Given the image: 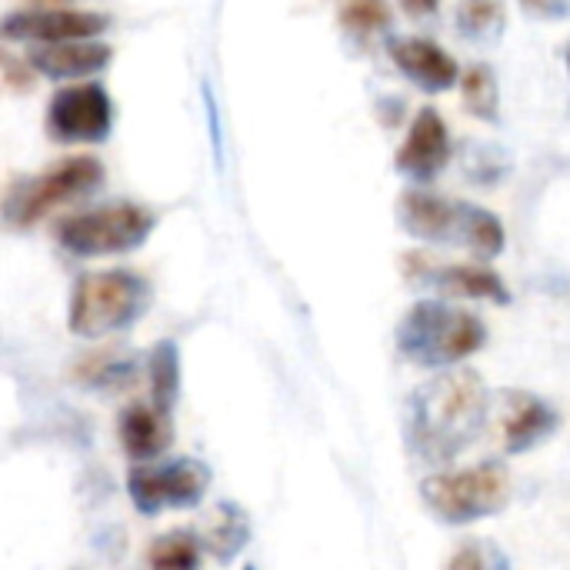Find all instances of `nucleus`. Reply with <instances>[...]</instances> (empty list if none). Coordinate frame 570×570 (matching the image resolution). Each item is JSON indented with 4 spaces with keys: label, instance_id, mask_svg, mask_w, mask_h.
I'll use <instances>...</instances> for the list:
<instances>
[{
    "label": "nucleus",
    "instance_id": "1",
    "mask_svg": "<svg viewBox=\"0 0 570 570\" xmlns=\"http://www.w3.org/2000/svg\"><path fill=\"white\" fill-rule=\"evenodd\" d=\"M488 387L474 371H444L411 397L407 434L411 448L431 461L448 464L468 451L488 421Z\"/></svg>",
    "mask_w": 570,
    "mask_h": 570
},
{
    "label": "nucleus",
    "instance_id": "2",
    "mask_svg": "<svg viewBox=\"0 0 570 570\" xmlns=\"http://www.w3.org/2000/svg\"><path fill=\"white\" fill-rule=\"evenodd\" d=\"M397 220L411 237L424 244H461L478 261H494L504 250V227L491 210L421 187L401 194Z\"/></svg>",
    "mask_w": 570,
    "mask_h": 570
},
{
    "label": "nucleus",
    "instance_id": "3",
    "mask_svg": "<svg viewBox=\"0 0 570 570\" xmlns=\"http://www.w3.org/2000/svg\"><path fill=\"white\" fill-rule=\"evenodd\" d=\"M150 307V284L134 271H90L70 291L67 324L77 337L97 341L137 324Z\"/></svg>",
    "mask_w": 570,
    "mask_h": 570
},
{
    "label": "nucleus",
    "instance_id": "4",
    "mask_svg": "<svg viewBox=\"0 0 570 570\" xmlns=\"http://www.w3.org/2000/svg\"><path fill=\"white\" fill-rule=\"evenodd\" d=\"M488 341V327L478 314L451 307L444 301L414 304L397 324V347L421 367H444L471 357Z\"/></svg>",
    "mask_w": 570,
    "mask_h": 570
},
{
    "label": "nucleus",
    "instance_id": "5",
    "mask_svg": "<svg viewBox=\"0 0 570 570\" xmlns=\"http://www.w3.org/2000/svg\"><path fill=\"white\" fill-rule=\"evenodd\" d=\"M104 184V164L90 154H70L57 164L43 167L40 174H30L17 184H10L3 197V220L13 230H27L37 220H43L50 210L87 197Z\"/></svg>",
    "mask_w": 570,
    "mask_h": 570
},
{
    "label": "nucleus",
    "instance_id": "6",
    "mask_svg": "<svg viewBox=\"0 0 570 570\" xmlns=\"http://www.w3.org/2000/svg\"><path fill=\"white\" fill-rule=\"evenodd\" d=\"M154 224L157 217L144 204L114 200L60 217L53 224V240L73 257H114L137 250L150 237Z\"/></svg>",
    "mask_w": 570,
    "mask_h": 570
},
{
    "label": "nucleus",
    "instance_id": "7",
    "mask_svg": "<svg viewBox=\"0 0 570 570\" xmlns=\"http://www.w3.org/2000/svg\"><path fill=\"white\" fill-rule=\"evenodd\" d=\"M424 504L448 524H474L508 508L511 474L488 461L468 471H444L421 484Z\"/></svg>",
    "mask_w": 570,
    "mask_h": 570
},
{
    "label": "nucleus",
    "instance_id": "8",
    "mask_svg": "<svg viewBox=\"0 0 570 570\" xmlns=\"http://www.w3.org/2000/svg\"><path fill=\"white\" fill-rule=\"evenodd\" d=\"M43 130L53 144H104L114 130V97L97 80L60 87L43 110Z\"/></svg>",
    "mask_w": 570,
    "mask_h": 570
},
{
    "label": "nucleus",
    "instance_id": "9",
    "mask_svg": "<svg viewBox=\"0 0 570 570\" xmlns=\"http://www.w3.org/2000/svg\"><path fill=\"white\" fill-rule=\"evenodd\" d=\"M127 488L140 514H157L167 508H197L210 488V471L190 458L150 461V464L130 468Z\"/></svg>",
    "mask_w": 570,
    "mask_h": 570
},
{
    "label": "nucleus",
    "instance_id": "10",
    "mask_svg": "<svg viewBox=\"0 0 570 570\" xmlns=\"http://www.w3.org/2000/svg\"><path fill=\"white\" fill-rule=\"evenodd\" d=\"M110 27L107 13L80 10V7H23L10 10L0 23L3 40L30 43V47H50V43H70V40H97Z\"/></svg>",
    "mask_w": 570,
    "mask_h": 570
},
{
    "label": "nucleus",
    "instance_id": "11",
    "mask_svg": "<svg viewBox=\"0 0 570 570\" xmlns=\"http://www.w3.org/2000/svg\"><path fill=\"white\" fill-rule=\"evenodd\" d=\"M451 164V130L438 107H421L394 154V170L411 184H431Z\"/></svg>",
    "mask_w": 570,
    "mask_h": 570
},
{
    "label": "nucleus",
    "instance_id": "12",
    "mask_svg": "<svg viewBox=\"0 0 570 570\" xmlns=\"http://www.w3.org/2000/svg\"><path fill=\"white\" fill-rule=\"evenodd\" d=\"M391 63L424 94H444L461 83L458 60L428 37H391L387 40Z\"/></svg>",
    "mask_w": 570,
    "mask_h": 570
},
{
    "label": "nucleus",
    "instance_id": "13",
    "mask_svg": "<svg viewBox=\"0 0 570 570\" xmlns=\"http://www.w3.org/2000/svg\"><path fill=\"white\" fill-rule=\"evenodd\" d=\"M23 57L33 67V73H40L47 80L80 83V80H90L100 70H107L114 60V50H110V43H100V40H70V43L30 47Z\"/></svg>",
    "mask_w": 570,
    "mask_h": 570
},
{
    "label": "nucleus",
    "instance_id": "14",
    "mask_svg": "<svg viewBox=\"0 0 570 570\" xmlns=\"http://www.w3.org/2000/svg\"><path fill=\"white\" fill-rule=\"evenodd\" d=\"M558 431V414L551 404L528 391H504L501 394V444L508 454H524L544 444Z\"/></svg>",
    "mask_w": 570,
    "mask_h": 570
},
{
    "label": "nucleus",
    "instance_id": "15",
    "mask_svg": "<svg viewBox=\"0 0 570 570\" xmlns=\"http://www.w3.org/2000/svg\"><path fill=\"white\" fill-rule=\"evenodd\" d=\"M117 431H120V444H124L127 458L137 461V464L157 461L174 441L167 407H160V404H130L120 414Z\"/></svg>",
    "mask_w": 570,
    "mask_h": 570
},
{
    "label": "nucleus",
    "instance_id": "16",
    "mask_svg": "<svg viewBox=\"0 0 570 570\" xmlns=\"http://www.w3.org/2000/svg\"><path fill=\"white\" fill-rule=\"evenodd\" d=\"M421 277L428 284H434L448 297H471V301H494V304L511 301L504 281L484 264H444V267H434V261H424Z\"/></svg>",
    "mask_w": 570,
    "mask_h": 570
},
{
    "label": "nucleus",
    "instance_id": "17",
    "mask_svg": "<svg viewBox=\"0 0 570 570\" xmlns=\"http://www.w3.org/2000/svg\"><path fill=\"white\" fill-rule=\"evenodd\" d=\"M458 33L471 43H498L508 30V3L504 0H458L454 7Z\"/></svg>",
    "mask_w": 570,
    "mask_h": 570
},
{
    "label": "nucleus",
    "instance_id": "18",
    "mask_svg": "<svg viewBox=\"0 0 570 570\" xmlns=\"http://www.w3.org/2000/svg\"><path fill=\"white\" fill-rule=\"evenodd\" d=\"M461 100L464 110L484 124H498L501 120V83L491 63H471L461 73Z\"/></svg>",
    "mask_w": 570,
    "mask_h": 570
},
{
    "label": "nucleus",
    "instance_id": "19",
    "mask_svg": "<svg viewBox=\"0 0 570 570\" xmlns=\"http://www.w3.org/2000/svg\"><path fill=\"white\" fill-rule=\"evenodd\" d=\"M337 20L354 40H374L391 27V10L384 0H341Z\"/></svg>",
    "mask_w": 570,
    "mask_h": 570
},
{
    "label": "nucleus",
    "instance_id": "20",
    "mask_svg": "<svg viewBox=\"0 0 570 570\" xmlns=\"http://www.w3.org/2000/svg\"><path fill=\"white\" fill-rule=\"evenodd\" d=\"M147 564L150 570H197L200 568V541L187 531H170L150 544Z\"/></svg>",
    "mask_w": 570,
    "mask_h": 570
},
{
    "label": "nucleus",
    "instance_id": "21",
    "mask_svg": "<svg viewBox=\"0 0 570 570\" xmlns=\"http://www.w3.org/2000/svg\"><path fill=\"white\" fill-rule=\"evenodd\" d=\"M150 384H154V404L170 407L177 397L180 384V364H177V347L170 341L157 344L150 354Z\"/></svg>",
    "mask_w": 570,
    "mask_h": 570
},
{
    "label": "nucleus",
    "instance_id": "22",
    "mask_svg": "<svg viewBox=\"0 0 570 570\" xmlns=\"http://www.w3.org/2000/svg\"><path fill=\"white\" fill-rule=\"evenodd\" d=\"M207 541H210V551L220 561H227L234 551L244 548V514L237 508L224 504L220 508V518H214V528H210V538Z\"/></svg>",
    "mask_w": 570,
    "mask_h": 570
},
{
    "label": "nucleus",
    "instance_id": "23",
    "mask_svg": "<svg viewBox=\"0 0 570 570\" xmlns=\"http://www.w3.org/2000/svg\"><path fill=\"white\" fill-rule=\"evenodd\" d=\"M521 7L534 20H561L570 13V0H521Z\"/></svg>",
    "mask_w": 570,
    "mask_h": 570
},
{
    "label": "nucleus",
    "instance_id": "24",
    "mask_svg": "<svg viewBox=\"0 0 570 570\" xmlns=\"http://www.w3.org/2000/svg\"><path fill=\"white\" fill-rule=\"evenodd\" d=\"M397 3L411 20H428L441 10V0H397Z\"/></svg>",
    "mask_w": 570,
    "mask_h": 570
},
{
    "label": "nucleus",
    "instance_id": "25",
    "mask_svg": "<svg viewBox=\"0 0 570 570\" xmlns=\"http://www.w3.org/2000/svg\"><path fill=\"white\" fill-rule=\"evenodd\" d=\"M451 570H491V568H488V561H484V554H481L478 548H461V551H458V558L451 561Z\"/></svg>",
    "mask_w": 570,
    "mask_h": 570
},
{
    "label": "nucleus",
    "instance_id": "26",
    "mask_svg": "<svg viewBox=\"0 0 570 570\" xmlns=\"http://www.w3.org/2000/svg\"><path fill=\"white\" fill-rule=\"evenodd\" d=\"M37 3H43V7H60V3H67V0H37Z\"/></svg>",
    "mask_w": 570,
    "mask_h": 570
},
{
    "label": "nucleus",
    "instance_id": "27",
    "mask_svg": "<svg viewBox=\"0 0 570 570\" xmlns=\"http://www.w3.org/2000/svg\"><path fill=\"white\" fill-rule=\"evenodd\" d=\"M564 67H568V73H570V40H568V47H564Z\"/></svg>",
    "mask_w": 570,
    "mask_h": 570
},
{
    "label": "nucleus",
    "instance_id": "28",
    "mask_svg": "<svg viewBox=\"0 0 570 570\" xmlns=\"http://www.w3.org/2000/svg\"><path fill=\"white\" fill-rule=\"evenodd\" d=\"M247 570H250V568H247Z\"/></svg>",
    "mask_w": 570,
    "mask_h": 570
}]
</instances>
